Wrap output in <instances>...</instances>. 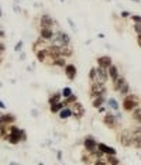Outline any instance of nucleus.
<instances>
[{"label":"nucleus","instance_id":"f03ea898","mask_svg":"<svg viewBox=\"0 0 141 165\" xmlns=\"http://www.w3.org/2000/svg\"><path fill=\"white\" fill-rule=\"evenodd\" d=\"M51 44L50 45H55V47H65V45H69L70 44V37L66 33H64V31H57L55 33L54 31V35H52V38H51Z\"/></svg>","mask_w":141,"mask_h":165},{"label":"nucleus","instance_id":"6e6552de","mask_svg":"<svg viewBox=\"0 0 141 165\" xmlns=\"http://www.w3.org/2000/svg\"><path fill=\"white\" fill-rule=\"evenodd\" d=\"M109 80V75H107V69L104 68H96V78H95V82L102 83V85H106V82Z\"/></svg>","mask_w":141,"mask_h":165},{"label":"nucleus","instance_id":"8fccbe9b","mask_svg":"<svg viewBox=\"0 0 141 165\" xmlns=\"http://www.w3.org/2000/svg\"><path fill=\"white\" fill-rule=\"evenodd\" d=\"M61 2H62V3H64V2H65V0H61Z\"/></svg>","mask_w":141,"mask_h":165},{"label":"nucleus","instance_id":"4468645a","mask_svg":"<svg viewBox=\"0 0 141 165\" xmlns=\"http://www.w3.org/2000/svg\"><path fill=\"white\" fill-rule=\"evenodd\" d=\"M98 65L100 66V68L107 69L110 65H113V61H111V58L109 55H102V56L98 58Z\"/></svg>","mask_w":141,"mask_h":165},{"label":"nucleus","instance_id":"473e14b6","mask_svg":"<svg viewBox=\"0 0 141 165\" xmlns=\"http://www.w3.org/2000/svg\"><path fill=\"white\" fill-rule=\"evenodd\" d=\"M87 76H89V80H91V82H95V78H96V68H91Z\"/></svg>","mask_w":141,"mask_h":165},{"label":"nucleus","instance_id":"412c9836","mask_svg":"<svg viewBox=\"0 0 141 165\" xmlns=\"http://www.w3.org/2000/svg\"><path fill=\"white\" fill-rule=\"evenodd\" d=\"M61 99H62V96H61V92H57V93H54V95L51 96L50 99H48V103H50V106L57 105V103L61 102Z\"/></svg>","mask_w":141,"mask_h":165},{"label":"nucleus","instance_id":"a211bd4d","mask_svg":"<svg viewBox=\"0 0 141 165\" xmlns=\"http://www.w3.org/2000/svg\"><path fill=\"white\" fill-rule=\"evenodd\" d=\"M107 75H109V78H110L111 80H116L120 76V73H119V69H117V66L116 65H110L107 68Z\"/></svg>","mask_w":141,"mask_h":165},{"label":"nucleus","instance_id":"ddd939ff","mask_svg":"<svg viewBox=\"0 0 141 165\" xmlns=\"http://www.w3.org/2000/svg\"><path fill=\"white\" fill-rule=\"evenodd\" d=\"M83 147L87 152H92L93 150H96L98 142H96V140H95L93 137H86V138L83 140Z\"/></svg>","mask_w":141,"mask_h":165},{"label":"nucleus","instance_id":"f704fd0d","mask_svg":"<svg viewBox=\"0 0 141 165\" xmlns=\"http://www.w3.org/2000/svg\"><path fill=\"white\" fill-rule=\"evenodd\" d=\"M21 50H23V41H18L14 47V52H21Z\"/></svg>","mask_w":141,"mask_h":165},{"label":"nucleus","instance_id":"2eb2a0df","mask_svg":"<svg viewBox=\"0 0 141 165\" xmlns=\"http://www.w3.org/2000/svg\"><path fill=\"white\" fill-rule=\"evenodd\" d=\"M54 35V30L52 28H48V27H44L40 30V38H42L44 41H50Z\"/></svg>","mask_w":141,"mask_h":165},{"label":"nucleus","instance_id":"37998d69","mask_svg":"<svg viewBox=\"0 0 141 165\" xmlns=\"http://www.w3.org/2000/svg\"><path fill=\"white\" fill-rule=\"evenodd\" d=\"M14 10H16L17 13H20V7H18V6H14Z\"/></svg>","mask_w":141,"mask_h":165},{"label":"nucleus","instance_id":"c756f323","mask_svg":"<svg viewBox=\"0 0 141 165\" xmlns=\"http://www.w3.org/2000/svg\"><path fill=\"white\" fill-rule=\"evenodd\" d=\"M128 92H130V86H128V83L126 82L124 85L121 86V89L119 90V93H120V95H123V96H126V95H128Z\"/></svg>","mask_w":141,"mask_h":165},{"label":"nucleus","instance_id":"49530a36","mask_svg":"<svg viewBox=\"0 0 141 165\" xmlns=\"http://www.w3.org/2000/svg\"><path fill=\"white\" fill-rule=\"evenodd\" d=\"M133 2H135V3H140V0H133Z\"/></svg>","mask_w":141,"mask_h":165},{"label":"nucleus","instance_id":"ea45409f","mask_svg":"<svg viewBox=\"0 0 141 165\" xmlns=\"http://www.w3.org/2000/svg\"><path fill=\"white\" fill-rule=\"evenodd\" d=\"M137 44L138 47H141V34H137Z\"/></svg>","mask_w":141,"mask_h":165},{"label":"nucleus","instance_id":"9b49d317","mask_svg":"<svg viewBox=\"0 0 141 165\" xmlns=\"http://www.w3.org/2000/svg\"><path fill=\"white\" fill-rule=\"evenodd\" d=\"M54 24H55V20L50 16V14H42V16H41V19H40V26H41V28H44V27L52 28V26H54Z\"/></svg>","mask_w":141,"mask_h":165},{"label":"nucleus","instance_id":"a18cd8bd","mask_svg":"<svg viewBox=\"0 0 141 165\" xmlns=\"http://www.w3.org/2000/svg\"><path fill=\"white\" fill-rule=\"evenodd\" d=\"M10 165H18V164H16V162H10Z\"/></svg>","mask_w":141,"mask_h":165},{"label":"nucleus","instance_id":"f8f14e48","mask_svg":"<svg viewBox=\"0 0 141 165\" xmlns=\"http://www.w3.org/2000/svg\"><path fill=\"white\" fill-rule=\"evenodd\" d=\"M76 73H78V69H76V66H75L74 64H68V65H65V75H66V78L69 80H74L75 78H76Z\"/></svg>","mask_w":141,"mask_h":165},{"label":"nucleus","instance_id":"de8ad7c7","mask_svg":"<svg viewBox=\"0 0 141 165\" xmlns=\"http://www.w3.org/2000/svg\"><path fill=\"white\" fill-rule=\"evenodd\" d=\"M0 17H2V9H0Z\"/></svg>","mask_w":141,"mask_h":165},{"label":"nucleus","instance_id":"5701e85b","mask_svg":"<svg viewBox=\"0 0 141 165\" xmlns=\"http://www.w3.org/2000/svg\"><path fill=\"white\" fill-rule=\"evenodd\" d=\"M58 113H59V119H61V120H66L68 117H70V116H72V114H70L69 107H64V109L59 110Z\"/></svg>","mask_w":141,"mask_h":165},{"label":"nucleus","instance_id":"58836bf2","mask_svg":"<svg viewBox=\"0 0 141 165\" xmlns=\"http://www.w3.org/2000/svg\"><path fill=\"white\" fill-rule=\"evenodd\" d=\"M68 23H69V26L72 27V28H74V31H76V26H75V23L72 20H70V19H68Z\"/></svg>","mask_w":141,"mask_h":165},{"label":"nucleus","instance_id":"20e7f679","mask_svg":"<svg viewBox=\"0 0 141 165\" xmlns=\"http://www.w3.org/2000/svg\"><path fill=\"white\" fill-rule=\"evenodd\" d=\"M106 93H107V89H106L104 85L98 83V82H92V85H91V96L92 97H104Z\"/></svg>","mask_w":141,"mask_h":165},{"label":"nucleus","instance_id":"4c0bfd02","mask_svg":"<svg viewBox=\"0 0 141 165\" xmlns=\"http://www.w3.org/2000/svg\"><path fill=\"white\" fill-rule=\"evenodd\" d=\"M131 14H130V11H127V10H124V11H121V17L123 19H126V17H130Z\"/></svg>","mask_w":141,"mask_h":165},{"label":"nucleus","instance_id":"f3484780","mask_svg":"<svg viewBox=\"0 0 141 165\" xmlns=\"http://www.w3.org/2000/svg\"><path fill=\"white\" fill-rule=\"evenodd\" d=\"M48 45H50V44H48V41H44L42 38H38V40L34 43L33 50H34V52H38V51H41V50H47Z\"/></svg>","mask_w":141,"mask_h":165},{"label":"nucleus","instance_id":"72a5a7b5","mask_svg":"<svg viewBox=\"0 0 141 165\" xmlns=\"http://www.w3.org/2000/svg\"><path fill=\"white\" fill-rule=\"evenodd\" d=\"M92 165H107V162H106L104 158H98V159H95Z\"/></svg>","mask_w":141,"mask_h":165},{"label":"nucleus","instance_id":"7ed1b4c3","mask_svg":"<svg viewBox=\"0 0 141 165\" xmlns=\"http://www.w3.org/2000/svg\"><path fill=\"white\" fill-rule=\"evenodd\" d=\"M140 106V97L137 95H126L123 99V109L126 112H133Z\"/></svg>","mask_w":141,"mask_h":165},{"label":"nucleus","instance_id":"dca6fc26","mask_svg":"<svg viewBox=\"0 0 141 165\" xmlns=\"http://www.w3.org/2000/svg\"><path fill=\"white\" fill-rule=\"evenodd\" d=\"M16 122V116L7 113V114H0V124H6V126H11Z\"/></svg>","mask_w":141,"mask_h":165},{"label":"nucleus","instance_id":"2f4dec72","mask_svg":"<svg viewBox=\"0 0 141 165\" xmlns=\"http://www.w3.org/2000/svg\"><path fill=\"white\" fill-rule=\"evenodd\" d=\"M107 103H109V106H110V109L116 110V112L119 110V103H117V100H116V99H109Z\"/></svg>","mask_w":141,"mask_h":165},{"label":"nucleus","instance_id":"0eeeda50","mask_svg":"<svg viewBox=\"0 0 141 165\" xmlns=\"http://www.w3.org/2000/svg\"><path fill=\"white\" fill-rule=\"evenodd\" d=\"M68 107H69V110H70V114L74 116V117H76V119H82L85 116V107L82 103L75 102L70 106H68Z\"/></svg>","mask_w":141,"mask_h":165},{"label":"nucleus","instance_id":"4be33fe9","mask_svg":"<svg viewBox=\"0 0 141 165\" xmlns=\"http://www.w3.org/2000/svg\"><path fill=\"white\" fill-rule=\"evenodd\" d=\"M104 105V97H92V106L95 109H99Z\"/></svg>","mask_w":141,"mask_h":165},{"label":"nucleus","instance_id":"c03bdc74","mask_svg":"<svg viewBox=\"0 0 141 165\" xmlns=\"http://www.w3.org/2000/svg\"><path fill=\"white\" fill-rule=\"evenodd\" d=\"M104 110H106V109H104L103 106H102V107H99V112H100V113H103V112H104Z\"/></svg>","mask_w":141,"mask_h":165},{"label":"nucleus","instance_id":"bb28decb","mask_svg":"<svg viewBox=\"0 0 141 165\" xmlns=\"http://www.w3.org/2000/svg\"><path fill=\"white\" fill-rule=\"evenodd\" d=\"M133 119H134L135 122H138V124H140V122H141V109H140V106L133 110Z\"/></svg>","mask_w":141,"mask_h":165},{"label":"nucleus","instance_id":"9d476101","mask_svg":"<svg viewBox=\"0 0 141 165\" xmlns=\"http://www.w3.org/2000/svg\"><path fill=\"white\" fill-rule=\"evenodd\" d=\"M96 148H98L103 155H116V154H117V152H116V150H114L113 147H110V145H107V144H104V142H99Z\"/></svg>","mask_w":141,"mask_h":165},{"label":"nucleus","instance_id":"cd10ccee","mask_svg":"<svg viewBox=\"0 0 141 165\" xmlns=\"http://www.w3.org/2000/svg\"><path fill=\"white\" fill-rule=\"evenodd\" d=\"M54 65L55 66H59V68H65V65H66V61H65V58H62V56H58V58H55Z\"/></svg>","mask_w":141,"mask_h":165},{"label":"nucleus","instance_id":"09e8293b","mask_svg":"<svg viewBox=\"0 0 141 165\" xmlns=\"http://www.w3.org/2000/svg\"><path fill=\"white\" fill-rule=\"evenodd\" d=\"M0 64H2V56H0Z\"/></svg>","mask_w":141,"mask_h":165},{"label":"nucleus","instance_id":"6ab92c4d","mask_svg":"<svg viewBox=\"0 0 141 165\" xmlns=\"http://www.w3.org/2000/svg\"><path fill=\"white\" fill-rule=\"evenodd\" d=\"M72 54H74V50H72L69 45L59 47V55L62 56V58H66V56H72Z\"/></svg>","mask_w":141,"mask_h":165},{"label":"nucleus","instance_id":"e433bc0d","mask_svg":"<svg viewBox=\"0 0 141 165\" xmlns=\"http://www.w3.org/2000/svg\"><path fill=\"white\" fill-rule=\"evenodd\" d=\"M134 31L137 34H141V26H140V23L138 24H134Z\"/></svg>","mask_w":141,"mask_h":165},{"label":"nucleus","instance_id":"c85d7f7f","mask_svg":"<svg viewBox=\"0 0 141 165\" xmlns=\"http://www.w3.org/2000/svg\"><path fill=\"white\" fill-rule=\"evenodd\" d=\"M64 107H65V106H64V103H62V102L57 103V105H52V106H51V113H58L59 110L64 109Z\"/></svg>","mask_w":141,"mask_h":165},{"label":"nucleus","instance_id":"f257e3e1","mask_svg":"<svg viewBox=\"0 0 141 165\" xmlns=\"http://www.w3.org/2000/svg\"><path fill=\"white\" fill-rule=\"evenodd\" d=\"M27 140V134L23 129H18L16 126H11L10 127V133H9V137H7V141L10 144H18L20 141H26Z\"/></svg>","mask_w":141,"mask_h":165},{"label":"nucleus","instance_id":"393cba45","mask_svg":"<svg viewBox=\"0 0 141 165\" xmlns=\"http://www.w3.org/2000/svg\"><path fill=\"white\" fill-rule=\"evenodd\" d=\"M82 161L85 162L86 165H92L93 164V157L91 155V152H83V155H82Z\"/></svg>","mask_w":141,"mask_h":165},{"label":"nucleus","instance_id":"a878e982","mask_svg":"<svg viewBox=\"0 0 141 165\" xmlns=\"http://www.w3.org/2000/svg\"><path fill=\"white\" fill-rule=\"evenodd\" d=\"M106 162H107V165H120V161L117 159L116 155H107Z\"/></svg>","mask_w":141,"mask_h":165},{"label":"nucleus","instance_id":"7c9ffc66","mask_svg":"<svg viewBox=\"0 0 141 165\" xmlns=\"http://www.w3.org/2000/svg\"><path fill=\"white\" fill-rule=\"evenodd\" d=\"M70 95H72V89H70L69 86L64 88V89H62V92H61V96H62V97H65V99H66L68 96H70Z\"/></svg>","mask_w":141,"mask_h":165},{"label":"nucleus","instance_id":"1a4fd4ad","mask_svg":"<svg viewBox=\"0 0 141 165\" xmlns=\"http://www.w3.org/2000/svg\"><path fill=\"white\" fill-rule=\"evenodd\" d=\"M103 123H104V126H106V127H109V129H111V130H114L119 126L117 120H116V116L111 114V113H106V114H104Z\"/></svg>","mask_w":141,"mask_h":165},{"label":"nucleus","instance_id":"423d86ee","mask_svg":"<svg viewBox=\"0 0 141 165\" xmlns=\"http://www.w3.org/2000/svg\"><path fill=\"white\" fill-rule=\"evenodd\" d=\"M119 141L123 147H131L133 144V133L130 130H121L119 133Z\"/></svg>","mask_w":141,"mask_h":165},{"label":"nucleus","instance_id":"c9c22d12","mask_svg":"<svg viewBox=\"0 0 141 165\" xmlns=\"http://www.w3.org/2000/svg\"><path fill=\"white\" fill-rule=\"evenodd\" d=\"M131 19H133V21H134V24H138L141 21V17H140V14H134V16H131Z\"/></svg>","mask_w":141,"mask_h":165},{"label":"nucleus","instance_id":"b1692460","mask_svg":"<svg viewBox=\"0 0 141 165\" xmlns=\"http://www.w3.org/2000/svg\"><path fill=\"white\" fill-rule=\"evenodd\" d=\"M75 102H78V96L72 93V95H70V96H68L66 99H65V102H62V103H64V106H65V107H68V106H70V105H72V103H75Z\"/></svg>","mask_w":141,"mask_h":165},{"label":"nucleus","instance_id":"79ce46f5","mask_svg":"<svg viewBox=\"0 0 141 165\" xmlns=\"http://www.w3.org/2000/svg\"><path fill=\"white\" fill-rule=\"evenodd\" d=\"M0 109H6V105H4L2 100H0Z\"/></svg>","mask_w":141,"mask_h":165},{"label":"nucleus","instance_id":"a19ab883","mask_svg":"<svg viewBox=\"0 0 141 165\" xmlns=\"http://www.w3.org/2000/svg\"><path fill=\"white\" fill-rule=\"evenodd\" d=\"M57 158L59 159V161H61V159H62V152H61V151H58V154H57Z\"/></svg>","mask_w":141,"mask_h":165},{"label":"nucleus","instance_id":"aec40b11","mask_svg":"<svg viewBox=\"0 0 141 165\" xmlns=\"http://www.w3.org/2000/svg\"><path fill=\"white\" fill-rule=\"evenodd\" d=\"M126 83V79L123 78V76H119L116 80H113V89L116 90V92H119V90L121 89V86Z\"/></svg>","mask_w":141,"mask_h":165},{"label":"nucleus","instance_id":"39448f33","mask_svg":"<svg viewBox=\"0 0 141 165\" xmlns=\"http://www.w3.org/2000/svg\"><path fill=\"white\" fill-rule=\"evenodd\" d=\"M35 56L37 60L40 61L41 64L44 65H54V61H55V56H52L47 50H41L38 52H35Z\"/></svg>","mask_w":141,"mask_h":165}]
</instances>
